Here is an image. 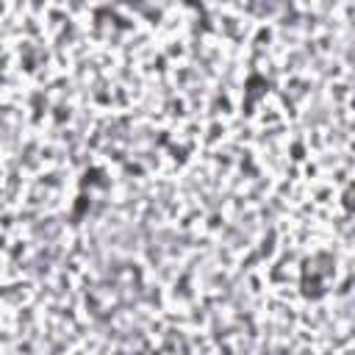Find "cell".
<instances>
[{
	"label": "cell",
	"instance_id": "cell-1",
	"mask_svg": "<svg viewBox=\"0 0 355 355\" xmlns=\"http://www.w3.org/2000/svg\"><path fill=\"white\" fill-rule=\"evenodd\" d=\"M336 275V258L330 252H316L311 258H305L302 263V277H300V288L302 297L308 300H322L330 288V280Z\"/></svg>",
	"mask_w": 355,
	"mask_h": 355
},
{
	"label": "cell",
	"instance_id": "cell-2",
	"mask_svg": "<svg viewBox=\"0 0 355 355\" xmlns=\"http://www.w3.org/2000/svg\"><path fill=\"white\" fill-rule=\"evenodd\" d=\"M341 205H344L349 214H355V180L344 189V194H341Z\"/></svg>",
	"mask_w": 355,
	"mask_h": 355
}]
</instances>
